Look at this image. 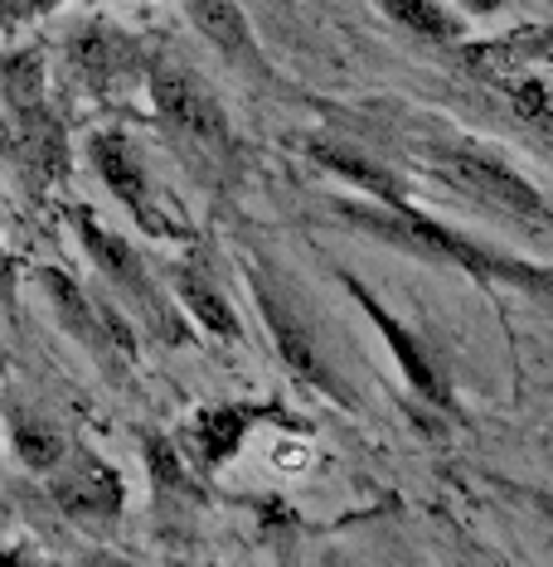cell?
<instances>
[{"mask_svg": "<svg viewBox=\"0 0 553 567\" xmlns=\"http://www.w3.org/2000/svg\"><path fill=\"white\" fill-rule=\"evenodd\" d=\"M146 93H151V107H156L161 126L185 141V146H199V151H209V156H224V151L234 146L228 107L218 102L209 79L195 73L190 63H180L171 54L151 59L146 63Z\"/></svg>", "mask_w": 553, "mask_h": 567, "instance_id": "cell-3", "label": "cell"}, {"mask_svg": "<svg viewBox=\"0 0 553 567\" xmlns=\"http://www.w3.org/2000/svg\"><path fill=\"white\" fill-rule=\"evenodd\" d=\"M49 495H54V505L63 514L93 519V524H112L126 505L122 475L102 456H93V451H63V461L49 471Z\"/></svg>", "mask_w": 553, "mask_h": 567, "instance_id": "cell-9", "label": "cell"}, {"mask_svg": "<svg viewBox=\"0 0 553 567\" xmlns=\"http://www.w3.org/2000/svg\"><path fill=\"white\" fill-rule=\"evenodd\" d=\"M549 63H553V59H549ZM549 87H553V79H549Z\"/></svg>", "mask_w": 553, "mask_h": 567, "instance_id": "cell-19", "label": "cell"}, {"mask_svg": "<svg viewBox=\"0 0 553 567\" xmlns=\"http://www.w3.org/2000/svg\"><path fill=\"white\" fill-rule=\"evenodd\" d=\"M73 224H79V238H83L88 257H93V267L126 296V301L136 306L141 316L151 320V330H156L161 340H185V326H180L175 306L161 296L156 277H151V267L141 262V252L132 248V243L117 238L112 228H102V218H98V214H88V209L73 214Z\"/></svg>", "mask_w": 553, "mask_h": 567, "instance_id": "cell-5", "label": "cell"}, {"mask_svg": "<svg viewBox=\"0 0 553 567\" xmlns=\"http://www.w3.org/2000/svg\"><path fill=\"white\" fill-rule=\"evenodd\" d=\"M340 281H345V291L355 296V306H359V311H365L369 320H375V330L383 334V344H389V350H393L398 369H403V379H408V389H413V393H418L428 408H437V412H452V417H457L452 383H447V373L437 369V359H432V354H428V350H422V344L413 340V330H408L403 320H398V316L389 311V306H383L379 296L369 291L359 277L345 272Z\"/></svg>", "mask_w": 553, "mask_h": 567, "instance_id": "cell-7", "label": "cell"}, {"mask_svg": "<svg viewBox=\"0 0 553 567\" xmlns=\"http://www.w3.org/2000/svg\"><path fill=\"white\" fill-rule=\"evenodd\" d=\"M263 422H277V427H291V432L301 427V422L277 403H209L190 417L185 446L195 451V461L204 471H214V466H224V461H234L243 442H248V432L263 427Z\"/></svg>", "mask_w": 553, "mask_h": 567, "instance_id": "cell-8", "label": "cell"}, {"mask_svg": "<svg viewBox=\"0 0 553 567\" xmlns=\"http://www.w3.org/2000/svg\"><path fill=\"white\" fill-rule=\"evenodd\" d=\"M375 6L393 24H403L408 34H418V40H432V44H457L461 40V20L442 6V0H375Z\"/></svg>", "mask_w": 553, "mask_h": 567, "instance_id": "cell-13", "label": "cell"}, {"mask_svg": "<svg viewBox=\"0 0 553 567\" xmlns=\"http://www.w3.org/2000/svg\"><path fill=\"white\" fill-rule=\"evenodd\" d=\"M0 79H6V97H10V107H16V112L44 107V59L34 54V49H24V54L6 59Z\"/></svg>", "mask_w": 553, "mask_h": 567, "instance_id": "cell-16", "label": "cell"}, {"mask_svg": "<svg viewBox=\"0 0 553 567\" xmlns=\"http://www.w3.org/2000/svg\"><path fill=\"white\" fill-rule=\"evenodd\" d=\"M461 6L475 10V16H491V10H500V6H505V0H461Z\"/></svg>", "mask_w": 553, "mask_h": 567, "instance_id": "cell-18", "label": "cell"}, {"mask_svg": "<svg viewBox=\"0 0 553 567\" xmlns=\"http://www.w3.org/2000/svg\"><path fill=\"white\" fill-rule=\"evenodd\" d=\"M88 156H93V171L102 175V185H107L112 195L136 214V224L146 228V234H156V238H180L185 234V218L165 214L161 189H156V179H151L146 156H141V146L132 136L98 132L93 141H88Z\"/></svg>", "mask_w": 553, "mask_h": 567, "instance_id": "cell-6", "label": "cell"}, {"mask_svg": "<svg viewBox=\"0 0 553 567\" xmlns=\"http://www.w3.org/2000/svg\"><path fill=\"white\" fill-rule=\"evenodd\" d=\"M10 442H16L24 466H34V471H54L63 461V451H69V442H63V432L54 422L30 417V412H20V417L10 422Z\"/></svg>", "mask_w": 553, "mask_h": 567, "instance_id": "cell-14", "label": "cell"}, {"mask_svg": "<svg viewBox=\"0 0 553 567\" xmlns=\"http://www.w3.org/2000/svg\"><path fill=\"white\" fill-rule=\"evenodd\" d=\"M146 461H151V475H156V489L175 499H199V481L185 466V456H180V442H171L165 432H146Z\"/></svg>", "mask_w": 553, "mask_h": 567, "instance_id": "cell-15", "label": "cell"}, {"mask_svg": "<svg viewBox=\"0 0 553 567\" xmlns=\"http://www.w3.org/2000/svg\"><path fill=\"white\" fill-rule=\"evenodd\" d=\"M185 16H190V24H195L204 40L218 49V54H228V59H257L248 16H243L238 0H185Z\"/></svg>", "mask_w": 553, "mask_h": 567, "instance_id": "cell-12", "label": "cell"}, {"mask_svg": "<svg viewBox=\"0 0 553 567\" xmlns=\"http://www.w3.org/2000/svg\"><path fill=\"white\" fill-rule=\"evenodd\" d=\"M69 69L93 87V93H112L117 83L136 79L141 73V44L132 34H122L117 24H83L69 40Z\"/></svg>", "mask_w": 553, "mask_h": 567, "instance_id": "cell-10", "label": "cell"}, {"mask_svg": "<svg viewBox=\"0 0 553 567\" xmlns=\"http://www.w3.org/2000/svg\"><path fill=\"white\" fill-rule=\"evenodd\" d=\"M422 171L442 179L447 189L485 204L491 214L510 218L514 228H524L539 243H553V204L544 189L530 185L510 161H500L495 151L475 146V141H422L418 146Z\"/></svg>", "mask_w": 553, "mask_h": 567, "instance_id": "cell-2", "label": "cell"}, {"mask_svg": "<svg viewBox=\"0 0 553 567\" xmlns=\"http://www.w3.org/2000/svg\"><path fill=\"white\" fill-rule=\"evenodd\" d=\"M54 0H0V30H16V24L44 16Z\"/></svg>", "mask_w": 553, "mask_h": 567, "instance_id": "cell-17", "label": "cell"}, {"mask_svg": "<svg viewBox=\"0 0 553 567\" xmlns=\"http://www.w3.org/2000/svg\"><path fill=\"white\" fill-rule=\"evenodd\" d=\"M336 214L345 224L365 228L369 238L389 243V248H403L413 257H428V262H442V267H457L475 281H510V287H530V291H553V277L534 262H520L510 252H495L491 243H475L457 228L437 224V218L418 214L413 204L403 199H389V204H355V199H336Z\"/></svg>", "mask_w": 553, "mask_h": 567, "instance_id": "cell-1", "label": "cell"}, {"mask_svg": "<svg viewBox=\"0 0 553 567\" xmlns=\"http://www.w3.org/2000/svg\"><path fill=\"white\" fill-rule=\"evenodd\" d=\"M175 296L185 301L190 320H199L204 334H214V340H224V344H238V340H243L238 311L228 306V296L218 291V281L204 272L199 262H180V267H175Z\"/></svg>", "mask_w": 553, "mask_h": 567, "instance_id": "cell-11", "label": "cell"}, {"mask_svg": "<svg viewBox=\"0 0 553 567\" xmlns=\"http://www.w3.org/2000/svg\"><path fill=\"white\" fill-rule=\"evenodd\" d=\"M248 287H253L257 311H263V320H267V334H273L281 364L297 373L301 383H311L316 393H326L330 403H340V408L355 412L359 408L355 389L345 383V373L336 369V359L326 354V344H320V334L311 330V320L297 311V301H287V296L277 291V281L267 272H257V267H248Z\"/></svg>", "mask_w": 553, "mask_h": 567, "instance_id": "cell-4", "label": "cell"}]
</instances>
